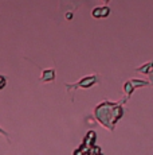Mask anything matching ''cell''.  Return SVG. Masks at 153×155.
<instances>
[{"instance_id": "1", "label": "cell", "mask_w": 153, "mask_h": 155, "mask_svg": "<svg viewBox=\"0 0 153 155\" xmlns=\"http://www.w3.org/2000/svg\"><path fill=\"white\" fill-rule=\"evenodd\" d=\"M95 116H97V120H98L102 126H105L110 131H113L114 124H116L117 121H118V119H121V116H122V108L120 104L105 101V103L97 105Z\"/></svg>"}, {"instance_id": "2", "label": "cell", "mask_w": 153, "mask_h": 155, "mask_svg": "<svg viewBox=\"0 0 153 155\" xmlns=\"http://www.w3.org/2000/svg\"><path fill=\"white\" fill-rule=\"evenodd\" d=\"M97 82V77L95 76H87L85 78H82L78 84L73 85L74 88H90L92 85H94Z\"/></svg>"}, {"instance_id": "3", "label": "cell", "mask_w": 153, "mask_h": 155, "mask_svg": "<svg viewBox=\"0 0 153 155\" xmlns=\"http://www.w3.org/2000/svg\"><path fill=\"white\" fill-rule=\"evenodd\" d=\"M55 80V70L54 69H46L42 71V77H40V81L43 82H50Z\"/></svg>"}, {"instance_id": "4", "label": "cell", "mask_w": 153, "mask_h": 155, "mask_svg": "<svg viewBox=\"0 0 153 155\" xmlns=\"http://www.w3.org/2000/svg\"><path fill=\"white\" fill-rule=\"evenodd\" d=\"M136 70L141 71V73H144V74H152L153 73V61L146 62L145 65H142V66H140V68H136Z\"/></svg>"}, {"instance_id": "5", "label": "cell", "mask_w": 153, "mask_h": 155, "mask_svg": "<svg viewBox=\"0 0 153 155\" xmlns=\"http://www.w3.org/2000/svg\"><path fill=\"white\" fill-rule=\"evenodd\" d=\"M130 84L134 88H141V86H148V81H145V80H130Z\"/></svg>"}, {"instance_id": "6", "label": "cell", "mask_w": 153, "mask_h": 155, "mask_svg": "<svg viewBox=\"0 0 153 155\" xmlns=\"http://www.w3.org/2000/svg\"><path fill=\"white\" fill-rule=\"evenodd\" d=\"M123 91H125V93L128 94V96H130L134 91V86L130 84V81H126L125 84H123Z\"/></svg>"}, {"instance_id": "7", "label": "cell", "mask_w": 153, "mask_h": 155, "mask_svg": "<svg viewBox=\"0 0 153 155\" xmlns=\"http://www.w3.org/2000/svg\"><path fill=\"white\" fill-rule=\"evenodd\" d=\"M110 15V8L108 7H101V18H106Z\"/></svg>"}, {"instance_id": "8", "label": "cell", "mask_w": 153, "mask_h": 155, "mask_svg": "<svg viewBox=\"0 0 153 155\" xmlns=\"http://www.w3.org/2000/svg\"><path fill=\"white\" fill-rule=\"evenodd\" d=\"M93 16L94 18H101V7H95L93 10Z\"/></svg>"}, {"instance_id": "9", "label": "cell", "mask_w": 153, "mask_h": 155, "mask_svg": "<svg viewBox=\"0 0 153 155\" xmlns=\"http://www.w3.org/2000/svg\"><path fill=\"white\" fill-rule=\"evenodd\" d=\"M5 84H7V80H5V77L4 76H0V91H2V89H4Z\"/></svg>"}, {"instance_id": "10", "label": "cell", "mask_w": 153, "mask_h": 155, "mask_svg": "<svg viewBox=\"0 0 153 155\" xmlns=\"http://www.w3.org/2000/svg\"><path fill=\"white\" fill-rule=\"evenodd\" d=\"M0 134H2V135H4V136H5V138H7V139H10V135H8V134L5 132V131L3 130L2 127H0Z\"/></svg>"}, {"instance_id": "11", "label": "cell", "mask_w": 153, "mask_h": 155, "mask_svg": "<svg viewBox=\"0 0 153 155\" xmlns=\"http://www.w3.org/2000/svg\"><path fill=\"white\" fill-rule=\"evenodd\" d=\"M149 80H151V82H152V85H153V73L149 74Z\"/></svg>"}]
</instances>
